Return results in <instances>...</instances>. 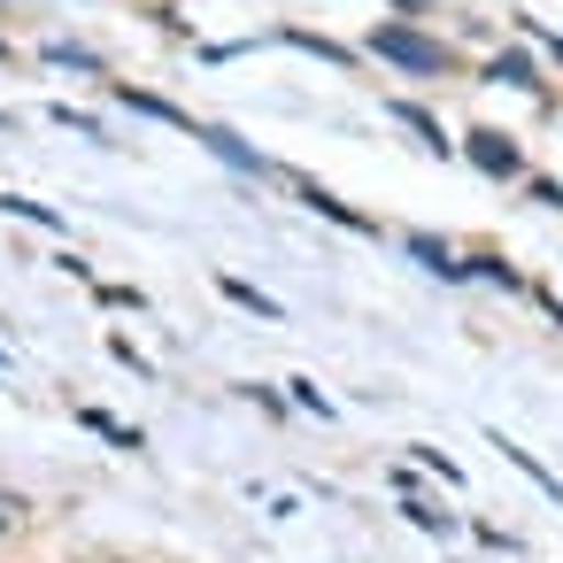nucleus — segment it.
<instances>
[{
    "label": "nucleus",
    "mask_w": 563,
    "mask_h": 563,
    "mask_svg": "<svg viewBox=\"0 0 563 563\" xmlns=\"http://www.w3.org/2000/svg\"><path fill=\"white\" fill-rule=\"evenodd\" d=\"M371 55H386V63L417 70V78H440V70H448V47L424 40V32H409V24H378V32H371Z\"/></svg>",
    "instance_id": "1"
},
{
    "label": "nucleus",
    "mask_w": 563,
    "mask_h": 563,
    "mask_svg": "<svg viewBox=\"0 0 563 563\" xmlns=\"http://www.w3.org/2000/svg\"><path fill=\"white\" fill-rule=\"evenodd\" d=\"M471 163L486 170V178H517L525 163H517V147L501 140V132H471Z\"/></svg>",
    "instance_id": "2"
},
{
    "label": "nucleus",
    "mask_w": 563,
    "mask_h": 563,
    "mask_svg": "<svg viewBox=\"0 0 563 563\" xmlns=\"http://www.w3.org/2000/svg\"><path fill=\"white\" fill-rule=\"evenodd\" d=\"M194 140H201L209 155H224L232 170H263V155H255V147H240V140H232V132H217V124H194Z\"/></svg>",
    "instance_id": "3"
},
{
    "label": "nucleus",
    "mask_w": 563,
    "mask_h": 563,
    "mask_svg": "<svg viewBox=\"0 0 563 563\" xmlns=\"http://www.w3.org/2000/svg\"><path fill=\"white\" fill-rule=\"evenodd\" d=\"M294 186H301V201H309L317 217H332V224H347V232H371V217H355V209H347V201H332L324 186H309V178H294Z\"/></svg>",
    "instance_id": "4"
},
{
    "label": "nucleus",
    "mask_w": 563,
    "mask_h": 563,
    "mask_svg": "<svg viewBox=\"0 0 563 563\" xmlns=\"http://www.w3.org/2000/svg\"><path fill=\"white\" fill-rule=\"evenodd\" d=\"M409 255H417L424 271H440V278H463V263H455V255H448L440 240H424V232H409Z\"/></svg>",
    "instance_id": "5"
},
{
    "label": "nucleus",
    "mask_w": 563,
    "mask_h": 563,
    "mask_svg": "<svg viewBox=\"0 0 563 563\" xmlns=\"http://www.w3.org/2000/svg\"><path fill=\"white\" fill-rule=\"evenodd\" d=\"M486 78H494V86H525V93H532V86H540V78H532V63H525V55H494V63H486Z\"/></svg>",
    "instance_id": "6"
},
{
    "label": "nucleus",
    "mask_w": 563,
    "mask_h": 563,
    "mask_svg": "<svg viewBox=\"0 0 563 563\" xmlns=\"http://www.w3.org/2000/svg\"><path fill=\"white\" fill-rule=\"evenodd\" d=\"M78 424H86V432H101V440H109V448H124V455L140 448V432H124V424H117V417H101V409H78Z\"/></svg>",
    "instance_id": "7"
},
{
    "label": "nucleus",
    "mask_w": 563,
    "mask_h": 563,
    "mask_svg": "<svg viewBox=\"0 0 563 563\" xmlns=\"http://www.w3.org/2000/svg\"><path fill=\"white\" fill-rule=\"evenodd\" d=\"M394 117H401V124H409V132L424 140V147H448V140H440V124H432V117H424L417 101H394Z\"/></svg>",
    "instance_id": "8"
},
{
    "label": "nucleus",
    "mask_w": 563,
    "mask_h": 563,
    "mask_svg": "<svg viewBox=\"0 0 563 563\" xmlns=\"http://www.w3.org/2000/svg\"><path fill=\"white\" fill-rule=\"evenodd\" d=\"M217 286H224V294H232V301H247V309H255V317H278V301H271V294H255V286H240V278H217Z\"/></svg>",
    "instance_id": "9"
},
{
    "label": "nucleus",
    "mask_w": 563,
    "mask_h": 563,
    "mask_svg": "<svg viewBox=\"0 0 563 563\" xmlns=\"http://www.w3.org/2000/svg\"><path fill=\"white\" fill-rule=\"evenodd\" d=\"M0 209H9V217H24V224H63L55 209H40V201H16V194H0Z\"/></svg>",
    "instance_id": "10"
},
{
    "label": "nucleus",
    "mask_w": 563,
    "mask_h": 563,
    "mask_svg": "<svg viewBox=\"0 0 563 563\" xmlns=\"http://www.w3.org/2000/svg\"><path fill=\"white\" fill-rule=\"evenodd\" d=\"M525 32H532V40H540V47H548V55L563 63V40H555V32H540V24H525Z\"/></svg>",
    "instance_id": "11"
},
{
    "label": "nucleus",
    "mask_w": 563,
    "mask_h": 563,
    "mask_svg": "<svg viewBox=\"0 0 563 563\" xmlns=\"http://www.w3.org/2000/svg\"><path fill=\"white\" fill-rule=\"evenodd\" d=\"M0 55H9V47H0Z\"/></svg>",
    "instance_id": "12"
},
{
    "label": "nucleus",
    "mask_w": 563,
    "mask_h": 563,
    "mask_svg": "<svg viewBox=\"0 0 563 563\" xmlns=\"http://www.w3.org/2000/svg\"><path fill=\"white\" fill-rule=\"evenodd\" d=\"M0 371H9V363H0Z\"/></svg>",
    "instance_id": "13"
}]
</instances>
